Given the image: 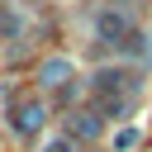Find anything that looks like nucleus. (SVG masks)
<instances>
[{"label": "nucleus", "mask_w": 152, "mask_h": 152, "mask_svg": "<svg viewBox=\"0 0 152 152\" xmlns=\"http://www.w3.org/2000/svg\"><path fill=\"white\" fill-rule=\"evenodd\" d=\"M43 76H48V81H57V76H66V62H48V66H43Z\"/></svg>", "instance_id": "nucleus-2"}, {"label": "nucleus", "mask_w": 152, "mask_h": 152, "mask_svg": "<svg viewBox=\"0 0 152 152\" xmlns=\"http://www.w3.org/2000/svg\"><path fill=\"white\" fill-rule=\"evenodd\" d=\"M38 119H43V109H38V104H24V109L14 114V128H19V133H33Z\"/></svg>", "instance_id": "nucleus-1"}, {"label": "nucleus", "mask_w": 152, "mask_h": 152, "mask_svg": "<svg viewBox=\"0 0 152 152\" xmlns=\"http://www.w3.org/2000/svg\"><path fill=\"white\" fill-rule=\"evenodd\" d=\"M48 152H66V142H48Z\"/></svg>", "instance_id": "nucleus-3"}]
</instances>
